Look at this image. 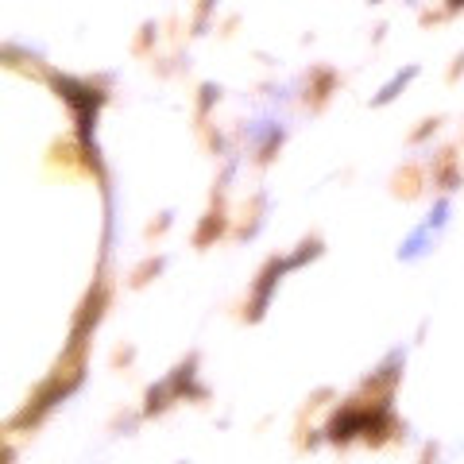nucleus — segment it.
Segmentation results:
<instances>
[{
  "label": "nucleus",
  "mask_w": 464,
  "mask_h": 464,
  "mask_svg": "<svg viewBox=\"0 0 464 464\" xmlns=\"http://www.w3.org/2000/svg\"><path fill=\"white\" fill-rule=\"evenodd\" d=\"M457 8H464V0H449V12H457Z\"/></svg>",
  "instance_id": "obj_1"
}]
</instances>
